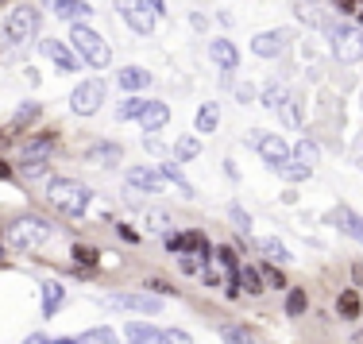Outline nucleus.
<instances>
[{
  "mask_svg": "<svg viewBox=\"0 0 363 344\" xmlns=\"http://www.w3.org/2000/svg\"><path fill=\"white\" fill-rule=\"evenodd\" d=\"M47 197L58 213H66V217H85L89 205H93V190L85 182H77V178H55Z\"/></svg>",
  "mask_w": 363,
  "mask_h": 344,
  "instance_id": "obj_1",
  "label": "nucleus"
},
{
  "mask_svg": "<svg viewBox=\"0 0 363 344\" xmlns=\"http://www.w3.org/2000/svg\"><path fill=\"white\" fill-rule=\"evenodd\" d=\"M282 120H286L290 128H298V124H301V101H298V97H290L286 105H282Z\"/></svg>",
  "mask_w": 363,
  "mask_h": 344,
  "instance_id": "obj_42",
  "label": "nucleus"
},
{
  "mask_svg": "<svg viewBox=\"0 0 363 344\" xmlns=\"http://www.w3.org/2000/svg\"><path fill=\"white\" fill-rule=\"evenodd\" d=\"M167 248H170V252H182V236H178V232H170V236H167Z\"/></svg>",
  "mask_w": 363,
  "mask_h": 344,
  "instance_id": "obj_52",
  "label": "nucleus"
},
{
  "mask_svg": "<svg viewBox=\"0 0 363 344\" xmlns=\"http://www.w3.org/2000/svg\"><path fill=\"white\" fill-rule=\"evenodd\" d=\"M167 120H170V109L162 105V101H151L147 113L140 116V124L147 128V135H151V132H159V128H167Z\"/></svg>",
  "mask_w": 363,
  "mask_h": 344,
  "instance_id": "obj_20",
  "label": "nucleus"
},
{
  "mask_svg": "<svg viewBox=\"0 0 363 344\" xmlns=\"http://www.w3.org/2000/svg\"><path fill=\"white\" fill-rule=\"evenodd\" d=\"M336 12H348V16H359L363 12V0H333Z\"/></svg>",
  "mask_w": 363,
  "mask_h": 344,
  "instance_id": "obj_47",
  "label": "nucleus"
},
{
  "mask_svg": "<svg viewBox=\"0 0 363 344\" xmlns=\"http://www.w3.org/2000/svg\"><path fill=\"white\" fill-rule=\"evenodd\" d=\"M359 309H363V302H359V290H340V298H336V314H340L344 321H356V317H359Z\"/></svg>",
  "mask_w": 363,
  "mask_h": 344,
  "instance_id": "obj_24",
  "label": "nucleus"
},
{
  "mask_svg": "<svg viewBox=\"0 0 363 344\" xmlns=\"http://www.w3.org/2000/svg\"><path fill=\"white\" fill-rule=\"evenodd\" d=\"M23 344H55V340H50V337H47V333H31V337H28V340H23Z\"/></svg>",
  "mask_w": 363,
  "mask_h": 344,
  "instance_id": "obj_51",
  "label": "nucleus"
},
{
  "mask_svg": "<svg viewBox=\"0 0 363 344\" xmlns=\"http://www.w3.org/2000/svg\"><path fill=\"white\" fill-rule=\"evenodd\" d=\"M116 12L124 16V23L135 31V35H151L155 31V16L147 12L143 0H116Z\"/></svg>",
  "mask_w": 363,
  "mask_h": 344,
  "instance_id": "obj_8",
  "label": "nucleus"
},
{
  "mask_svg": "<svg viewBox=\"0 0 363 344\" xmlns=\"http://www.w3.org/2000/svg\"><path fill=\"white\" fill-rule=\"evenodd\" d=\"M55 12H58V20H70V23H77V20H85V16L93 12L85 0H58L55 4Z\"/></svg>",
  "mask_w": 363,
  "mask_h": 344,
  "instance_id": "obj_25",
  "label": "nucleus"
},
{
  "mask_svg": "<svg viewBox=\"0 0 363 344\" xmlns=\"http://www.w3.org/2000/svg\"><path fill=\"white\" fill-rule=\"evenodd\" d=\"M70 43H74L77 58H82V62H89L93 70H105V66L112 62V47H108V43L101 39L93 28H85V23H74Z\"/></svg>",
  "mask_w": 363,
  "mask_h": 344,
  "instance_id": "obj_4",
  "label": "nucleus"
},
{
  "mask_svg": "<svg viewBox=\"0 0 363 344\" xmlns=\"http://www.w3.org/2000/svg\"><path fill=\"white\" fill-rule=\"evenodd\" d=\"M259 252H263L267 260L274 263V267H282V263H290V260H294L290 248L282 244V240H274V236H263V240H259Z\"/></svg>",
  "mask_w": 363,
  "mask_h": 344,
  "instance_id": "obj_21",
  "label": "nucleus"
},
{
  "mask_svg": "<svg viewBox=\"0 0 363 344\" xmlns=\"http://www.w3.org/2000/svg\"><path fill=\"white\" fill-rule=\"evenodd\" d=\"M50 236H55V225H50L47 217H35V213L12 221V228H8V244H12L16 252H39Z\"/></svg>",
  "mask_w": 363,
  "mask_h": 344,
  "instance_id": "obj_2",
  "label": "nucleus"
},
{
  "mask_svg": "<svg viewBox=\"0 0 363 344\" xmlns=\"http://www.w3.org/2000/svg\"><path fill=\"white\" fill-rule=\"evenodd\" d=\"M77 344H116V333L105 329V325H97V329L82 333V337H77Z\"/></svg>",
  "mask_w": 363,
  "mask_h": 344,
  "instance_id": "obj_36",
  "label": "nucleus"
},
{
  "mask_svg": "<svg viewBox=\"0 0 363 344\" xmlns=\"http://www.w3.org/2000/svg\"><path fill=\"white\" fill-rule=\"evenodd\" d=\"M286 43H290V31L286 28H274V31H259V35L252 39V50L259 58H274V55H282Z\"/></svg>",
  "mask_w": 363,
  "mask_h": 344,
  "instance_id": "obj_11",
  "label": "nucleus"
},
{
  "mask_svg": "<svg viewBox=\"0 0 363 344\" xmlns=\"http://www.w3.org/2000/svg\"><path fill=\"white\" fill-rule=\"evenodd\" d=\"M128 182L155 194V190H162V182H167V178L159 174V167H132V170H128Z\"/></svg>",
  "mask_w": 363,
  "mask_h": 344,
  "instance_id": "obj_16",
  "label": "nucleus"
},
{
  "mask_svg": "<svg viewBox=\"0 0 363 344\" xmlns=\"http://www.w3.org/2000/svg\"><path fill=\"white\" fill-rule=\"evenodd\" d=\"M306 309H309V294L298 290V287H290L286 290V317H301Z\"/></svg>",
  "mask_w": 363,
  "mask_h": 344,
  "instance_id": "obj_30",
  "label": "nucleus"
},
{
  "mask_svg": "<svg viewBox=\"0 0 363 344\" xmlns=\"http://www.w3.org/2000/svg\"><path fill=\"white\" fill-rule=\"evenodd\" d=\"M197 151H201V143H197V140H194V135H182V140L174 143V155H178V159H182V162H189V159H194V155H197Z\"/></svg>",
  "mask_w": 363,
  "mask_h": 344,
  "instance_id": "obj_39",
  "label": "nucleus"
},
{
  "mask_svg": "<svg viewBox=\"0 0 363 344\" xmlns=\"http://www.w3.org/2000/svg\"><path fill=\"white\" fill-rule=\"evenodd\" d=\"M47 4H58V0H47Z\"/></svg>",
  "mask_w": 363,
  "mask_h": 344,
  "instance_id": "obj_57",
  "label": "nucleus"
},
{
  "mask_svg": "<svg viewBox=\"0 0 363 344\" xmlns=\"http://www.w3.org/2000/svg\"><path fill=\"white\" fill-rule=\"evenodd\" d=\"M352 279H356V282H359V287H363V260L356 263V267H352Z\"/></svg>",
  "mask_w": 363,
  "mask_h": 344,
  "instance_id": "obj_53",
  "label": "nucleus"
},
{
  "mask_svg": "<svg viewBox=\"0 0 363 344\" xmlns=\"http://www.w3.org/2000/svg\"><path fill=\"white\" fill-rule=\"evenodd\" d=\"M182 252L197 255V260H205V263L213 260V244L201 236V232H182Z\"/></svg>",
  "mask_w": 363,
  "mask_h": 344,
  "instance_id": "obj_18",
  "label": "nucleus"
},
{
  "mask_svg": "<svg viewBox=\"0 0 363 344\" xmlns=\"http://www.w3.org/2000/svg\"><path fill=\"white\" fill-rule=\"evenodd\" d=\"M162 344H194V340H189V333H182V329H162Z\"/></svg>",
  "mask_w": 363,
  "mask_h": 344,
  "instance_id": "obj_46",
  "label": "nucleus"
},
{
  "mask_svg": "<svg viewBox=\"0 0 363 344\" xmlns=\"http://www.w3.org/2000/svg\"><path fill=\"white\" fill-rule=\"evenodd\" d=\"M259 101H263V109H282L290 101V93L282 89V85H263V93H259Z\"/></svg>",
  "mask_w": 363,
  "mask_h": 344,
  "instance_id": "obj_31",
  "label": "nucleus"
},
{
  "mask_svg": "<svg viewBox=\"0 0 363 344\" xmlns=\"http://www.w3.org/2000/svg\"><path fill=\"white\" fill-rule=\"evenodd\" d=\"M128 340L132 344H162V329L143 325V321H128Z\"/></svg>",
  "mask_w": 363,
  "mask_h": 344,
  "instance_id": "obj_23",
  "label": "nucleus"
},
{
  "mask_svg": "<svg viewBox=\"0 0 363 344\" xmlns=\"http://www.w3.org/2000/svg\"><path fill=\"white\" fill-rule=\"evenodd\" d=\"M220 340L224 344H259V337L247 325H240V321H224L220 325Z\"/></svg>",
  "mask_w": 363,
  "mask_h": 344,
  "instance_id": "obj_19",
  "label": "nucleus"
},
{
  "mask_svg": "<svg viewBox=\"0 0 363 344\" xmlns=\"http://www.w3.org/2000/svg\"><path fill=\"white\" fill-rule=\"evenodd\" d=\"M101 105H105V82L101 77H89V82H82L70 93V109L77 116H93Z\"/></svg>",
  "mask_w": 363,
  "mask_h": 344,
  "instance_id": "obj_6",
  "label": "nucleus"
},
{
  "mask_svg": "<svg viewBox=\"0 0 363 344\" xmlns=\"http://www.w3.org/2000/svg\"><path fill=\"white\" fill-rule=\"evenodd\" d=\"M259 274H263V282H267V287H274V290H290V287H286V274H282L279 267H274V263H267V267L259 271Z\"/></svg>",
  "mask_w": 363,
  "mask_h": 344,
  "instance_id": "obj_41",
  "label": "nucleus"
},
{
  "mask_svg": "<svg viewBox=\"0 0 363 344\" xmlns=\"http://www.w3.org/2000/svg\"><path fill=\"white\" fill-rule=\"evenodd\" d=\"M294 159H298L301 167L313 170V167H317V159H321V151H317V143H313V140H301L298 148H294Z\"/></svg>",
  "mask_w": 363,
  "mask_h": 344,
  "instance_id": "obj_33",
  "label": "nucleus"
},
{
  "mask_svg": "<svg viewBox=\"0 0 363 344\" xmlns=\"http://www.w3.org/2000/svg\"><path fill=\"white\" fill-rule=\"evenodd\" d=\"M35 31H39V12L31 4H20V8H12V12H8L4 35L12 39V43H28Z\"/></svg>",
  "mask_w": 363,
  "mask_h": 344,
  "instance_id": "obj_5",
  "label": "nucleus"
},
{
  "mask_svg": "<svg viewBox=\"0 0 363 344\" xmlns=\"http://www.w3.org/2000/svg\"><path fill=\"white\" fill-rule=\"evenodd\" d=\"M43 116V109L35 105V101H23L20 109H16V116H12V124L16 128H23V124H35V120Z\"/></svg>",
  "mask_w": 363,
  "mask_h": 344,
  "instance_id": "obj_34",
  "label": "nucleus"
},
{
  "mask_svg": "<svg viewBox=\"0 0 363 344\" xmlns=\"http://www.w3.org/2000/svg\"><path fill=\"white\" fill-rule=\"evenodd\" d=\"M182 260H178V267H182V274H201V263L205 260H197V255H189V252H178Z\"/></svg>",
  "mask_w": 363,
  "mask_h": 344,
  "instance_id": "obj_43",
  "label": "nucleus"
},
{
  "mask_svg": "<svg viewBox=\"0 0 363 344\" xmlns=\"http://www.w3.org/2000/svg\"><path fill=\"white\" fill-rule=\"evenodd\" d=\"M23 174H28V178L47 174V159H23Z\"/></svg>",
  "mask_w": 363,
  "mask_h": 344,
  "instance_id": "obj_44",
  "label": "nucleus"
},
{
  "mask_svg": "<svg viewBox=\"0 0 363 344\" xmlns=\"http://www.w3.org/2000/svg\"><path fill=\"white\" fill-rule=\"evenodd\" d=\"M159 174L167 178V182H174L178 190L186 194V197H194V186L186 182V174H182V167H178V162H162V167H159Z\"/></svg>",
  "mask_w": 363,
  "mask_h": 344,
  "instance_id": "obj_28",
  "label": "nucleus"
},
{
  "mask_svg": "<svg viewBox=\"0 0 363 344\" xmlns=\"http://www.w3.org/2000/svg\"><path fill=\"white\" fill-rule=\"evenodd\" d=\"M128 344H132V340H128Z\"/></svg>",
  "mask_w": 363,
  "mask_h": 344,
  "instance_id": "obj_58",
  "label": "nucleus"
},
{
  "mask_svg": "<svg viewBox=\"0 0 363 344\" xmlns=\"http://www.w3.org/2000/svg\"><path fill=\"white\" fill-rule=\"evenodd\" d=\"M112 309H132V314H159L162 302L155 294H147V290H132V294H112L108 298Z\"/></svg>",
  "mask_w": 363,
  "mask_h": 344,
  "instance_id": "obj_9",
  "label": "nucleus"
},
{
  "mask_svg": "<svg viewBox=\"0 0 363 344\" xmlns=\"http://www.w3.org/2000/svg\"><path fill=\"white\" fill-rule=\"evenodd\" d=\"M217 124H220V109L213 105V101H209V105H201V109H197V132H201V135L217 132Z\"/></svg>",
  "mask_w": 363,
  "mask_h": 344,
  "instance_id": "obj_27",
  "label": "nucleus"
},
{
  "mask_svg": "<svg viewBox=\"0 0 363 344\" xmlns=\"http://www.w3.org/2000/svg\"><path fill=\"white\" fill-rule=\"evenodd\" d=\"M0 178H12V167H8L4 159H0Z\"/></svg>",
  "mask_w": 363,
  "mask_h": 344,
  "instance_id": "obj_54",
  "label": "nucleus"
},
{
  "mask_svg": "<svg viewBox=\"0 0 363 344\" xmlns=\"http://www.w3.org/2000/svg\"><path fill=\"white\" fill-rule=\"evenodd\" d=\"M143 290H147V294H155V298H167V294H178V290L170 287L167 279H159V274H151V279L143 282Z\"/></svg>",
  "mask_w": 363,
  "mask_h": 344,
  "instance_id": "obj_38",
  "label": "nucleus"
},
{
  "mask_svg": "<svg viewBox=\"0 0 363 344\" xmlns=\"http://www.w3.org/2000/svg\"><path fill=\"white\" fill-rule=\"evenodd\" d=\"M43 55H47L62 74H74L77 70V55L66 47V43H58V39H43Z\"/></svg>",
  "mask_w": 363,
  "mask_h": 344,
  "instance_id": "obj_12",
  "label": "nucleus"
},
{
  "mask_svg": "<svg viewBox=\"0 0 363 344\" xmlns=\"http://www.w3.org/2000/svg\"><path fill=\"white\" fill-rule=\"evenodd\" d=\"M143 4H147V12H151L155 20H159V16L167 12V0H143Z\"/></svg>",
  "mask_w": 363,
  "mask_h": 344,
  "instance_id": "obj_48",
  "label": "nucleus"
},
{
  "mask_svg": "<svg viewBox=\"0 0 363 344\" xmlns=\"http://www.w3.org/2000/svg\"><path fill=\"white\" fill-rule=\"evenodd\" d=\"M232 282H236L240 294H247V298H259V294L267 290L263 274H259L255 267H244V263H240V271H236V274H232Z\"/></svg>",
  "mask_w": 363,
  "mask_h": 344,
  "instance_id": "obj_14",
  "label": "nucleus"
},
{
  "mask_svg": "<svg viewBox=\"0 0 363 344\" xmlns=\"http://www.w3.org/2000/svg\"><path fill=\"white\" fill-rule=\"evenodd\" d=\"M356 344H363V333H356Z\"/></svg>",
  "mask_w": 363,
  "mask_h": 344,
  "instance_id": "obj_56",
  "label": "nucleus"
},
{
  "mask_svg": "<svg viewBox=\"0 0 363 344\" xmlns=\"http://www.w3.org/2000/svg\"><path fill=\"white\" fill-rule=\"evenodd\" d=\"M209 55H213V62H217L224 74H232V70H236V62H240L236 43H232V39H213L209 43Z\"/></svg>",
  "mask_w": 363,
  "mask_h": 344,
  "instance_id": "obj_13",
  "label": "nucleus"
},
{
  "mask_svg": "<svg viewBox=\"0 0 363 344\" xmlns=\"http://www.w3.org/2000/svg\"><path fill=\"white\" fill-rule=\"evenodd\" d=\"M147 105H151V101H143V97H128V101H120L116 120H140V116L147 113Z\"/></svg>",
  "mask_w": 363,
  "mask_h": 344,
  "instance_id": "obj_29",
  "label": "nucleus"
},
{
  "mask_svg": "<svg viewBox=\"0 0 363 344\" xmlns=\"http://www.w3.org/2000/svg\"><path fill=\"white\" fill-rule=\"evenodd\" d=\"M274 174H282V178H286V182H306V178L313 174V170H309V167H301L298 159H286V162H282L279 170H274Z\"/></svg>",
  "mask_w": 363,
  "mask_h": 344,
  "instance_id": "obj_32",
  "label": "nucleus"
},
{
  "mask_svg": "<svg viewBox=\"0 0 363 344\" xmlns=\"http://www.w3.org/2000/svg\"><path fill=\"white\" fill-rule=\"evenodd\" d=\"M232 225H236V232H247V228H252V217H247V213L244 209H240V205H232Z\"/></svg>",
  "mask_w": 363,
  "mask_h": 344,
  "instance_id": "obj_45",
  "label": "nucleus"
},
{
  "mask_svg": "<svg viewBox=\"0 0 363 344\" xmlns=\"http://www.w3.org/2000/svg\"><path fill=\"white\" fill-rule=\"evenodd\" d=\"M325 221H328V225H336L344 236H352L356 244H363V217H359V213H352L348 205H336V209H328Z\"/></svg>",
  "mask_w": 363,
  "mask_h": 344,
  "instance_id": "obj_10",
  "label": "nucleus"
},
{
  "mask_svg": "<svg viewBox=\"0 0 363 344\" xmlns=\"http://www.w3.org/2000/svg\"><path fill=\"white\" fill-rule=\"evenodd\" d=\"M74 260H77V267H97V260H101V252L97 248H85V244H74Z\"/></svg>",
  "mask_w": 363,
  "mask_h": 344,
  "instance_id": "obj_37",
  "label": "nucleus"
},
{
  "mask_svg": "<svg viewBox=\"0 0 363 344\" xmlns=\"http://www.w3.org/2000/svg\"><path fill=\"white\" fill-rule=\"evenodd\" d=\"M217 267H220V271H228V279L240 271V255H236V248H228V244L217 248Z\"/></svg>",
  "mask_w": 363,
  "mask_h": 344,
  "instance_id": "obj_35",
  "label": "nucleus"
},
{
  "mask_svg": "<svg viewBox=\"0 0 363 344\" xmlns=\"http://www.w3.org/2000/svg\"><path fill=\"white\" fill-rule=\"evenodd\" d=\"M62 306H66V287L62 282H55V279L43 282V317H55Z\"/></svg>",
  "mask_w": 363,
  "mask_h": 344,
  "instance_id": "obj_17",
  "label": "nucleus"
},
{
  "mask_svg": "<svg viewBox=\"0 0 363 344\" xmlns=\"http://www.w3.org/2000/svg\"><path fill=\"white\" fill-rule=\"evenodd\" d=\"M294 12H298V20L309 23V28H325V16H321V4H317V0H298Z\"/></svg>",
  "mask_w": 363,
  "mask_h": 344,
  "instance_id": "obj_26",
  "label": "nucleus"
},
{
  "mask_svg": "<svg viewBox=\"0 0 363 344\" xmlns=\"http://www.w3.org/2000/svg\"><path fill=\"white\" fill-rule=\"evenodd\" d=\"M116 232H120V236L128 240V244H135V240H140V232H135V228H128V225H120Z\"/></svg>",
  "mask_w": 363,
  "mask_h": 344,
  "instance_id": "obj_50",
  "label": "nucleus"
},
{
  "mask_svg": "<svg viewBox=\"0 0 363 344\" xmlns=\"http://www.w3.org/2000/svg\"><path fill=\"white\" fill-rule=\"evenodd\" d=\"M120 89H147L151 85V74L143 70V66H124V70L116 74Z\"/></svg>",
  "mask_w": 363,
  "mask_h": 344,
  "instance_id": "obj_22",
  "label": "nucleus"
},
{
  "mask_svg": "<svg viewBox=\"0 0 363 344\" xmlns=\"http://www.w3.org/2000/svg\"><path fill=\"white\" fill-rule=\"evenodd\" d=\"M356 20H359V31H363V12H359V16H356Z\"/></svg>",
  "mask_w": 363,
  "mask_h": 344,
  "instance_id": "obj_55",
  "label": "nucleus"
},
{
  "mask_svg": "<svg viewBox=\"0 0 363 344\" xmlns=\"http://www.w3.org/2000/svg\"><path fill=\"white\" fill-rule=\"evenodd\" d=\"M89 155H97V159H116V148H89Z\"/></svg>",
  "mask_w": 363,
  "mask_h": 344,
  "instance_id": "obj_49",
  "label": "nucleus"
},
{
  "mask_svg": "<svg viewBox=\"0 0 363 344\" xmlns=\"http://www.w3.org/2000/svg\"><path fill=\"white\" fill-rule=\"evenodd\" d=\"M325 31H328V47H333L336 62H359L363 58V31L356 23L333 20V23H325Z\"/></svg>",
  "mask_w": 363,
  "mask_h": 344,
  "instance_id": "obj_3",
  "label": "nucleus"
},
{
  "mask_svg": "<svg viewBox=\"0 0 363 344\" xmlns=\"http://www.w3.org/2000/svg\"><path fill=\"white\" fill-rule=\"evenodd\" d=\"M201 282H205V287H209V290H217L220 282H224V271L217 267V260H209V263H205V267H201Z\"/></svg>",
  "mask_w": 363,
  "mask_h": 344,
  "instance_id": "obj_40",
  "label": "nucleus"
},
{
  "mask_svg": "<svg viewBox=\"0 0 363 344\" xmlns=\"http://www.w3.org/2000/svg\"><path fill=\"white\" fill-rule=\"evenodd\" d=\"M252 143H255V151L263 155V162L271 170H279L282 162L290 159V148H286V140L282 135H271V132H252Z\"/></svg>",
  "mask_w": 363,
  "mask_h": 344,
  "instance_id": "obj_7",
  "label": "nucleus"
},
{
  "mask_svg": "<svg viewBox=\"0 0 363 344\" xmlns=\"http://www.w3.org/2000/svg\"><path fill=\"white\" fill-rule=\"evenodd\" d=\"M55 148H58V132H39L23 143V159H47Z\"/></svg>",
  "mask_w": 363,
  "mask_h": 344,
  "instance_id": "obj_15",
  "label": "nucleus"
}]
</instances>
